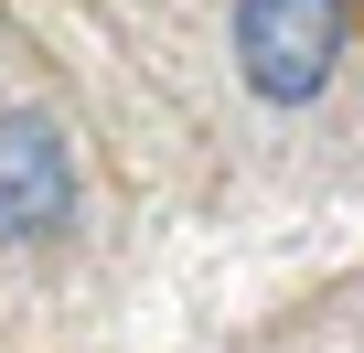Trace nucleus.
<instances>
[{"mask_svg":"<svg viewBox=\"0 0 364 353\" xmlns=\"http://www.w3.org/2000/svg\"><path fill=\"white\" fill-rule=\"evenodd\" d=\"M75 139H65V118H43V107H11L0 118V257H33V246H54L65 225H75Z\"/></svg>","mask_w":364,"mask_h":353,"instance_id":"2","label":"nucleus"},{"mask_svg":"<svg viewBox=\"0 0 364 353\" xmlns=\"http://www.w3.org/2000/svg\"><path fill=\"white\" fill-rule=\"evenodd\" d=\"M236 75L257 107H311L343 75V0H236Z\"/></svg>","mask_w":364,"mask_h":353,"instance_id":"1","label":"nucleus"}]
</instances>
